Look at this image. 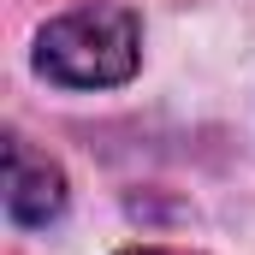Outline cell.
I'll return each mask as SVG.
<instances>
[{
  "instance_id": "3",
  "label": "cell",
  "mask_w": 255,
  "mask_h": 255,
  "mask_svg": "<svg viewBox=\"0 0 255 255\" xmlns=\"http://www.w3.org/2000/svg\"><path fill=\"white\" fill-rule=\"evenodd\" d=\"M119 255H190V250H154V244H142V250H119Z\"/></svg>"
},
{
  "instance_id": "1",
  "label": "cell",
  "mask_w": 255,
  "mask_h": 255,
  "mask_svg": "<svg viewBox=\"0 0 255 255\" xmlns=\"http://www.w3.org/2000/svg\"><path fill=\"white\" fill-rule=\"evenodd\" d=\"M142 65V24L119 0L60 12L36 36V71L60 89H113Z\"/></svg>"
},
{
  "instance_id": "2",
  "label": "cell",
  "mask_w": 255,
  "mask_h": 255,
  "mask_svg": "<svg viewBox=\"0 0 255 255\" xmlns=\"http://www.w3.org/2000/svg\"><path fill=\"white\" fill-rule=\"evenodd\" d=\"M6 214L12 226H48L65 214V178L48 154H36L24 136L6 142Z\"/></svg>"
}]
</instances>
